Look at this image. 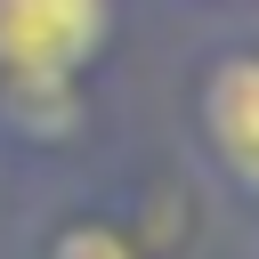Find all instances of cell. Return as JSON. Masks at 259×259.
Wrapping results in <instances>:
<instances>
[{
    "instance_id": "obj_3",
    "label": "cell",
    "mask_w": 259,
    "mask_h": 259,
    "mask_svg": "<svg viewBox=\"0 0 259 259\" xmlns=\"http://www.w3.org/2000/svg\"><path fill=\"white\" fill-rule=\"evenodd\" d=\"M49 259H138L113 227H97V219H81V227H65L57 243H49Z\"/></svg>"
},
{
    "instance_id": "obj_1",
    "label": "cell",
    "mask_w": 259,
    "mask_h": 259,
    "mask_svg": "<svg viewBox=\"0 0 259 259\" xmlns=\"http://www.w3.org/2000/svg\"><path fill=\"white\" fill-rule=\"evenodd\" d=\"M113 32V0H0V81H73Z\"/></svg>"
},
{
    "instance_id": "obj_2",
    "label": "cell",
    "mask_w": 259,
    "mask_h": 259,
    "mask_svg": "<svg viewBox=\"0 0 259 259\" xmlns=\"http://www.w3.org/2000/svg\"><path fill=\"white\" fill-rule=\"evenodd\" d=\"M202 130H210V154L227 162V178L243 194H259V49H235L202 73Z\"/></svg>"
}]
</instances>
